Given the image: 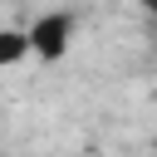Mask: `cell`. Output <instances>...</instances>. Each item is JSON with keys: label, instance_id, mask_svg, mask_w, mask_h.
Wrapping results in <instances>:
<instances>
[{"label": "cell", "instance_id": "6da1fadb", "mask_svg": "<svg viewBox=\"0 0 157 157\" xmlns=\"http://www.w3.org/2000/svg\"><path fill=\"white\" fill-rule=\"evenodd\" d=\"M69 44H74V15H69V10H44V15L29 25V49H34V59L54 64V59L69 54Z\"/></svg>", "mask_w": 157, "mask_h": 157}, {"label": "cell", "instance_id": "7a4b0ae2", "mask_svg": "<svg viewBox=\"0 0 157 157\" xmlns=\"http://www.w3.org/2000/svg\"><path fill=\"white\" fill-rule=\"evenodd\" d=\"M34 49H29V29H0V69H15V64H25Z\"/></svg>", "mask_w": 157, "mask_h": 157}, {"label": "cell", "instance_id": "3957f363", "mask_svg": "<svg viewBox=\"0 0 157 157\" xmlns=\"http://www.w3.org/2000/svg\"><path fill=\"white\" fill-rule=\"evenodd\" d=\"M152 20H157V5H152Z\"/></svg>", "mask_w": 157, "mask_h": 157}]
</instances>
